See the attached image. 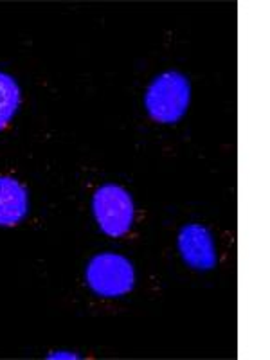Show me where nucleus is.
Here are the masks:
<instances>
[{
	"label": "nucleus",
	"mask_w": 270,
	"mask_h": 360,
	"mask_svg": "<svg viewBox=\"0 0 270 360\" xmlns=\"http://www.w3.org/2000/svg\"><path fill=\"white\" fill-rule=\"evenodd\" d=\"M49 359H78V355H65V353H53Z\"/></svg>",
	"instance_id": "obj_7"
},
{
	"label": "nucleus",
	"mask_w": 270,
	"mask_h": 360,
	"mask_svg": "<svg viewBox=\"0 0 270 360\" xmlns=\"http://www.w3.org/2000/svg\"><path fill=\"white\" fill-rule=\"evenodd\" d=\"M86 285L103 297H121L134 288L135 272L130 259L121 254L103 252L86 266Z\"/></svg>",
	"instance_id": "obj_2"
},
{
	"label": "nucleus",
	"mask_w": 270,
	"mask_h": 360,
	"mask_svg": "<svg viewBox=\"0 0 270 360\" xmlns=\"http://www.w3.org/2000/svg\"><path fill=\"white\" fill-rule=\"evenodd\" d=\"M27 211L29 200L24 186L11 176H0V225H17Z\"/></svg>",
	"instance_id": "obj_5"
},
{
	"label": "nucleus",
	"mask_w": 270,
	"mask_h": 360,
	"mask_svg": "<svg viewBox=\"0 0 270 360\" xmlns=\"http://www.w3.org/2000/svg\"><path fill=\"white\" fill-rule=\"evenodd\" d=\"M18 105H20V89L17 82L8 74L0 72V130L15 115Z\"/></svg>",
	"instance_id": "obj_6"
},
{
	"label": "nucleus",
	"mask_w": 270,
	"mask_h": 360,
	"mask_svg": "<svg viewBox=\"0 0 270 360\" xmlns=\"http://www.w3.org/2000/svg\"><path fill=\"white\" fill-rule=\"evenodd\" d=\"M179 250L184 262L197 270H209L217 265V249L213 236L205 227L189 224L179 234Z\"/></svg>",
	"instance_id": "obj_4"
},
{
	"label": "nucleus",
	"mask_w": 270,
	"mask_h": 360,
	"mask_svg": "<svg viewBox=\"0 0 270 360\" xmlns=\"http://www.w3.org/2000/svg\"><path fill=\"white\" fill-rule=\"evenodd\" d=\"M191 98V89L184 74L164 72L148 86L144 96L148 114L164 124L176 123L186 114Z\"/></svg>",
	"instance_id": "obj_1"
},
{
	"label": "nucleus",
	"mask_w": 270,
	"mask_h": 360,
	"mask_svg": "<svg viewBox=\"0 0 270 360\" xmlns=\"http://www.w3.org/2000/svg\"><path fill=\"white\" fill-rule=\"evenodd\" d=\"M92 211L101 231L108 236H123L134 221V202L130 193L121 186H101L92 198Z\"/></svg>",
	"instance_id": "obj_3"
}]
</instances>
